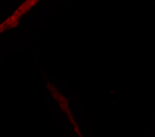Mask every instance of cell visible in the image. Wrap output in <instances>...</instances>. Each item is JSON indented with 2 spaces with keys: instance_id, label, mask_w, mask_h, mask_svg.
I'll use <instances>...</instances> for the list:
<instances>
[{
  "instance_id": "obj_1",
  "label": "cell",
  "mask_w": 155,
  "mask_h": 137,
  "mask_svg": "<svg viewBox=\"0 0 155 137\" xmlns=\"http://www.w3.org/2000/svg\"><path fill=\"white\" fill-rule=\"evenodd\" d=\"M66 116H67V118L69 119V121L71 122V124L73 125V126H74V131L76 132L77 135H78L79 137H83V135H82V133H81V132H80V130H79L78 125L76 124V122H75V120H74V116H73L72 112L68 113Z\"/></svg>"
}]
</instances>
